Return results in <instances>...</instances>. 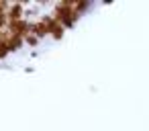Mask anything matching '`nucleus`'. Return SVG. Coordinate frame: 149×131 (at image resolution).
Segmentation results:
<instances>
[{
    "label": "nucleus",
    "instance_id": "obj_1",
    "mask_svg": "<svg viewBox=\"0 0 149 131\" xmlns=\"http://www.w3.org/2000/svg\"><path fill=\"white\" fill-rule=\"evenodd\" d=\"M51 15L65 27V31L74 29L78 25V21L82 19V15H78L74 11V0H59V2H55L53 8H51Z\"/></svg>",
    "mask_w": 149,
    "mask_h": 131
},
{
    "label": "nucleus",
    "instance_id": "obj_2",
    "mask_svg": "<svg viewBox=\"0 0 149 131\" xmlns=\"http://www.w3.org/2000/svg\"><path fill=\"white\" fill-rule=\"evenodd\" d=\"M41 21L47 25V29H49V39H53V41H61L63 37H65V27L51 15V13H41Z\"/></svg>",
    "mask_w": 149,
    "mask_h": 131
},
{
    "label": "nucleus",
    "instance_id": "obj_3",
    "mask_svg": "<svg viewBox=\"0 0 149 131\" xmlns=\"http://www.w3.org/2000/svg\"><path fill=\"white\" fill-rule=\"evenodd\" d=\"M6 31H10V33H15V35H19V37H27L29 33H31V19H21V21H13L10 25H8V29Z\"/></svg>",
    "mask_w": 149,
    "mask_h": 131
},
{
    "label": "nucleus",
    "instance_id": "obj_4",
    "mask_svg": "<svg viewBox=\"0 0 149 131\" xmlns=\"http://www.w3.org/2000/svg\"><path fill=\"white\" fill-rule=\"evenodd\" d=\"M27 6H29V4H25V2H10V6H8V11H6L8 21L13 23V21L27 19Z\"/></svg>",
    "mask_w": 149,
    "mask_h": 131
},
{
    "label": "nucleus",
    "instance_id": "obj_5",
    "mask_svg": "<svg viewBox=\"0 0 149 131\" xmlns=\"http://www.w3.org/2000/svg\"><path fill=\"white\" fill-rule=\"evenodd\" d=\"M31 33H33L35 37H39V39H47V37H49V29H47V25L41 21V17L31 19Z\"/></svg>",
    "mask_w": 149,
    "mask_h": 131
},
{
    "label": "nucleus",
    "instance_id": "obj_6",
    "mask_svg": "<svg viewBox=\"0 0 149 131\" xmlns=\"http://www.w3.org/2000/svg\"><path fill=\"white\" fill-rule=\"evenodd\" d=\"M6 47H8L10 53H19L25 47V39L15 35V33H10V31H6Z\"/></svg>",
    "mask_w": 149,
    "mask_h": 131
},
{
    "label": "nucleus",
    "instance_id": "obj_7",
    "mask_svg": "<svg viewBox=\"0 0 149 131\" xmlns=\"http://www.w3.org/2000/svg\"><path fill=\"white\" fill-rule=\"evenodd\" d=\"M92 8V2L90 0H74V11L78 13V15H84V13H88Z\"/></svg>",
    "mask_w": 149,
    "mask_h": 131
},
{
    "label": "nucleus",
    "instance_id": "obj_8",
    "mask_svg": "<svg viewBox=\"0 0 149 131\" xmlns=\"http://www.w3.org/2000/svg\"><path fill=\"white\" fill-rule=\"evenodd\" d=\"M39 43H41V39H39V37H35L33 33H29V35L25 37V45H27V47H31V49L39 47Z\"/></svg>",
    "mask_w": 149,
    "mask_h": 131
},
{
    "label": "nucleus",
    "instance_id": "obj_9",
    "mask_svg": "<svg viewBox=\"0 0 149 131\" xmlns=\"http://www.w3.org/2000/svg\"><path fill=\"white\" fill-rule=\"evenodd\" d=\"M8 55H10V51H8L6 43H0V62H4V60H6Z\"/></svg>",
    "mask_w": 149,
    "mask_h": 131
},
{
    "label": "nucleus",
    "instance_id": "obj_10",
    "mask_svg": "<svg viewBox=\"0 0 149 131\" xmlns=\"http://www.w3.org/2000/svg\"><path fill=\"white\" fill-rule=\"evenodd\" d=\"M10 6V2H6V0H0V13H6Z\"/></svg>",
    "mask_w": 149,
    "mask_h": 131
}]
</instances>
